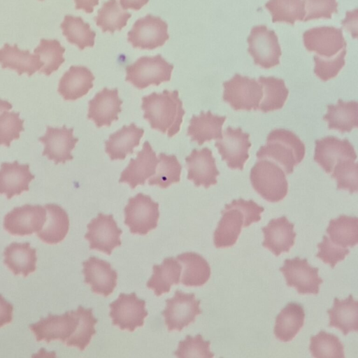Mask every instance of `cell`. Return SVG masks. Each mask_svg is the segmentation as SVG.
<instances>
[{"mask_svg":"<svg viewBox=\"0 0 358 358\" xmlns=\"http://www.w3.org/2000/svg\"><path fill=\"white\" fill-rule=\"evenodd\" d=\"M141 108L144 110L143 118L152 129L166 133L169 138L180 131L185 111L178 90H165L145 96L142 97Z\"/></svg>","mask_w":358,"mask_h":358,"instance_id":"cell-1","label":"cell"},{"mask_svg":"<svg viewBox=\"0 0 358 358\" xmlns=\"http://www.w3.org/2000/svg\"><path fill=\"white\" fill-rule=\"evenodd\" d=\"M264 208L252 200L243 199L233 200L226 204L221 211L222 217L214 232V245L217 248L233 246L241 232L242 227H248L261 220Z\"/></svg>","mask_w":358,"mask_h":358,"instance_id":"cell-2","label":"cell"},{"mask_svg":"<svg viewBox=\"0 0 358 358\" xmlns=\"http://www.w3.org/2000/svg\"><path fill=\"white\" fill-rule=\"evenodd\" d=\"M305 145L292 131L285 129L271 131L266 144L256 153L258 159H268L273 162L286 174L293 172L294 166L299 164L305 156Z\"/></svg>","mask_w":358,"mask_h":358,"instance_id":"cell-3","label":"cell"},{"mask_svg":"<svg viewBox=\"0 0 358 358\" xmlns=\"http://www.w3.org/2000/svg\"><path fill=\"white\" fill-rule=\"evenodd\" d=\"M250 179L254 189L266 201H282L288 192L285 173L275 163L259 159L250 170Z\"/></svg>","mask_w":358,"mask_h":358,"instance_id":"cell-4","label":"cell"},{"mask_svg":"<svg viewBox=\"0 0 358 358\" xmlns=\"http://www.w3.org/2000/svg\"><path fill=\"white\" fill-rule=\"evenodd\" d=\"M173 65L161 55L143 56L125 69V80L143 90L151 85H159L171 80Z\"/></svg>","mask_w":358,"mask_h":358,"instance_id":"cell-5","label":"cell"},{"mask_svg":"<svg viewBox=\"0 0 358 358\" xmlns=\"http://www.w3.org/2000/svg\"><path fill=\"white\" fill-rule=\"evenodd\" d=\"M223 100L235 110H257L263 96L262 87L255 78L235 74L223 83Z\"/></svg>","mask_w":358,"mask_h":358,"instance_id":"cell-6","label":"cell"},{"mask_svg":"<svg viewBox=\"0 0 358 358\" xmlns=\"http://www.w3.org/2000/svg\"><path fill=\"white\" fill-rule=\"evenodd\" d=\"M124 212V222L131 234L146 235L157 227L159 203L148 195L138 193L129 198Z\"/></svg>","mask_w":358,"mask_h":358,"instance_id":"cell-7","label":"cell"},{"mask_svg":"<svg viewBox=\"0 0 358 358\" xmlns=\"http://www.w3.org/2000/svg\"><path fill=\"white\" fill-rule=\"evenodd\" d=\"M247 41L248 51L255 65L268 69L280 64L281 48L273 30L268 29L266 25L255 26Z\"/></svg>","mask_w":358,"mask_h":358,"instance_id":"cell-8","label":"cell"},{"mask_svg":"<svg viewBox=\"0 0 358 358\" xmlns=\"http://www.w3.org/2000/svg\"><path fill=\"white\" fill-rule=\"evenodd\" d=\"M169 38L167 23L150 14L138 19L127 34V41L132 47L142 50L161 47Z\"/></svg>","mask_w":358,"mask_h":358,"instance_id":"cell-9","label":"cell"},{"mask_svg":"<svg viewBox=\"0 0 358 358\" xmlns=\"http://www.w3.org/2000/svg\"><path fill=\"white\" fill-rule=\"evenodd\" d=\"M166 306L162 314L169 331H180L184 327L195 321L202 313L200 300H196L194 293H185L179 289L174 296L166 300Z\"/></svg>","mask_w":358,"mask_h":358,"instance_id":"cell-10","label":"cell"},{"mask_svg":"<svg viewBox=\"0 0 358 358\" xmlns=\"http://www.w3.org/2000/svg\"><path fill=\"white\" fill-rule=\"evenodd\" d=\"M280 271L288 287H294L299 294H317L323 280L319 276L318 268L311 266L306 259L296 257L287 259Z\"/></svg>","mask_w":358,"mask_h":358,"instance_id":"cell-11","label":"cell"},{"mask_svg":"<svg viewBox=\"0 0 358 358\" xmlns=\"http://www.w3.org/2000/svg\"><path fill=\"white\" fill-rule=\"evenodd\" d=\"M46 209L40 205L15 207L3 219V228L13 236H29L42 229L47 220Z\"/></svg>","mask_w":358,"mask_h":358,"instance_id":"cell-12","label":"cell"},{"mask_svg":"<svg viewBox=\"0 0 358 358\" xmlns=\"http://www.w3.org/2000/svg\"><path fill=\"white\" fill-rule=\"evenodd\" d=\"M109 306L113 324L121 330L134 331L136 327H142L148 314L145 300L138 298L135 292L120 294Z\"/></svg>","mask_w":358,"mask_h":358,"instance_id":"cell-13","label":"cell"},{"mask_svg":"<svg viewBox=\"0 0 358 358\" xmlns=\"http://www.w3.org/2000/svg\"><path fill=\"white\" fill-rule=\"evenodd\" d=\"M85 238L90 242V249L111 255L113 250L121 245L122 231L117 227L113 215L99 213L87 226Z\"/></svg>","mask_w":358,"mask_h":358,"instance_id":"cell-14","label":"cell"},{"mask_svg":"<svg viewBox=\"0 0 358 358\" xmlns=\"http://www.w3.org/2000/svg\"><path fill=\"white\" fill-rule=\"evenodd\" d=\"M249 138L250 134L243 132L241 127L233 129L228 127L222 137L217 139L215 146L229 168L243 169L249 158L248 150L252 145Z\"/></svg>","mask_w":358,"mask_h":358,"instance_id":"cell-15","label":"cell"},{"mask_svg":"<svg viewBox=\"0 0 358 358\" xmlns=\"http://www.w3.org/2000/svg\"><path fill=\"white\" fill-rule=\"evenodd\" d=\"M78 323L77 313L71 310L60 315L49 314L47 317L30 324L29 329L37 341H45L48 343L59 340L66 343L76 331Z\"/></svg>","mask_w":358,"mask_h":358,"instance_id":"cell-16","label":"cell"},{"mask_svg":"<svg viewBox=\"0 0 358 358\" xmlns=\"http://www.w3.org/2000/svg\"><path fill=\"white\" fill-rule=\"evenodd\" d=\"M303 39L308 52L323 58L334 57L347 46L342 29L334 27L311 28L303 33Z\"/></svg>","mask_w":358,"mask_h":358,"instance_id":"cell-17","label":"cell"},{"mask_svg":"<svg viewBox=\"0 0 358 358\" xmlns=\"http://www.w3.org/2000/svg\"><path fill=\"white\" fill-rule=\"evenodd\" d=\"M38 141L44 145L42 155L58 164L73 159L71 151L78 138L73 136V128H67L65 125L62 127L47 126L45 135L39 137Z\"/></svg>","mask_w":358,"mask_h":358,"instance_id":"cell-18","label":"cell"},{"mask_svg":"<svg viewBox=\"0 0 358 358\" xmlns=\"http://www.w3.org/2000/svg\"><path fill=\"white\" fill-rule=\"evenodd\" d=\"M158 164L155 152L150 143L145 141L143 148L135 159L131 158L128 166L122 171L120 183H127L131 189L143 185L147 179L154 176Z\"/></svg>","mask_w":358,"mask_h":358,"instance_id":"cell-19","label":"cell"},{"mask_svg":"<svg viewBox=\"0 0 358 358\" xmlns=\"http://www.w3.org/2000/svg\"><path fill=\"white\" fill-rule=\"evenodd\" d=\"M187 169V179L192 180L196 187L201 185L208 188L217 184L220 172L215 164L212 151L208 148L194 149L185 157Z\"/></svg>","mask_w":358,"mask_h":358,"instance_id":"cell-20","label":"cell"},{"mask_svg":"<svg viewBox=\"0 0 358 358\" xmlns=\"http://www.w3.org/2000/svg\"><path fill=\"white\" fill-rule=\"evenodd\" d=\"M345 159H357L354 147L348 139L330 136L315 141L314 160L326 173H331L336 162Z\"/></svg>","mask_w":358,"mask_h":358,"instance_id":"cell-21","label":"cell"},{"mask_svg":"<svg viewBox=\"0 0 358 358\" xmlns=\"http://www.w3.org/2000/svg\"><path fill=\"white\" fill-rule=\"evenodd\" d=\"M122 104L117 88L104 87L89 101L87 118L93 120L98 128L110 127L113 121L118 120Z\"/></svg>","mask_w":358,"mask_h":358,"instance_id":"cell-22","label":"cell"},{"mask_svg":"<svg viewBox=\"0 0 358 358\" xmlns=\"http://www.w3.org/2000/svg\"><path fill=\"white\" fill-rule=\"evenodd\" d=\"M83 266L84 281L90 285L92 292L105 297L113 293L117 285V273L109 262L92 256Z\"/></svg>","mask_w":358,"mask_h":358,"instance_id":"cell-23","label":"cell"},{"mask_svg":"<svg viewBox=\"0 0 358 358\" xmlns=\"http://www.w3.org/2000/svg\"><path fill=\"white\" fill-rule=\"evenodd\" d=\"M34 178L28 164L3 162L0 166V194L6 195L8 199L20 195L29 191V183Z\"/></svg>","mask_w":358,"mask_h":358,"instance_id":"cell-24","label":"cell"},{"mask_svg":"<svg viewBox=\"0 0 358 358\" xmlns=\"http://www.w3.org/2000/svg\"><path fill=\"white\" fill-rule=\"evenodd\" d=\"M294 227L286 216L271 220L262 228L264 236L262 245L276 257L282 252H288L294 244L296 235Z\"/></svg>","mask_w":358,"mask_h":358,"instance_id":"cell-25","label":"cell"},{"mask_svg":"<svg viewBox=\"0 0 358 358\" xmlns=\"http://www.w3.org/2000/svg\"><path fill=\"white\" fill-rule=\"evenodd\" d=\"M94 76L84 66H71L60 78L57 92L66 101H76L93 87Z\"/></svg>","mask_w":358,"mask_h":358,"instance_id":"cell-26","label":"cell"},{"mask_svg":"<svg viewBox=\"0 0 358 358\" xmlns=\"http://www.w3.org/2000/svg\"><path fill=\"white\" fill-rule=\"evenodd\" d=\"M144 129L134 122L124 125L120 129L111 134L105 142V151L111 160H123L127 155L132 154L134 149L140 144Z\"/></svg>","mask_w":358,"mask_h":358,"instance_id":"cell-27","label":"cell"},{"mask_svg":"<svg viewBox=\"0 0 358 358\" xmlns=\"http://www.w3.org/2000/svg\"><path fill=\"white\" fill-rule=\"evenodd\" d=\"M0 64L2 69H10L17 73L31 76L43 66L39 56L29 50H20L16 44L5 43L0 49Z\"/></svg>","mask_w":358,"mask_h":358,"instance_id":"cell-28","label":"cell"},{"mask_svg":"<svg viewBox=\"0 0 358 358\" xmlns=\"http://www.w3.org/2000/svg\"><path fill=\"white\" fill-rule=\"evenodd\" d=\"M226 119V116L214 115L210 110L201 111L199 115L192 117L187 135L191 137V141H196L199 145L219 139L222 136V125Z\"/></svg>","mask_w":358,"mask_h":358,"instance_id":"cell-29","label":"cell"},{"mask_svg":"<svg viewBox=\"0 0 358 358\" xmlns=\"http://www.w3.org/2000/svg\"><path fill=\"white\" fill-rule=\"evenodd\" d=\"M4 264L14 275L27 277L36 269V249L28 242H13L3 252Z\"/></svg>","mask_w":358,"mask_h":358,"instance_id":"cell-30","label":"cell"},{"mask_svg":"<svg viewBox=\"0 0 358 358\" xmlns=\"http://www.w3.org/2000/svg\"><path fill=\"white\" fill-rule=\"evenodd\" d=\"M329 327H335L346 336L350 331H358V302L352 294L343 300L334 298V306L327 310Z\"/></svg>","mask_w":358,"mask_h":358,"instance_id":"cell-31","label":"cell"},{"mask_svg":"<svg viewBox=\"0 0 358 358\" xmlns=\"http://www.w3.org/2000/svg\"><path fill=\"white\" fill-rule=\"evenodd\" d=\"M305 312L303 306L297 303H289L275 318L274 335L282 342L292 341L302 328Z\"/></svg>","mask_w":358,"mask_h":358,"instance_id":"cell-32","label":"cell"},{"mask_svg":"<svg viewBox=\"0 0 358 358\" xmlns=\"http://www.w3.org/2000/svg\"><path fill=\"white\" fill-rule=\"evenodd\" d=\"M48 211V222L41 230L36 233L37 236L48 244H57L62 241L69 229V218L66 210L55 203L44 206Z\"/></svg>","mask_w":358,"mask_h":358,"instance_id":"cell-33","label":"cell"},{"mask_svg":"<svg viewBox=\"0 0 358 358\" xmlns=\"http://www.w3.org/2000/svg\"><path fill=\"white\" fill-rule=\"evenodd\" d=\"M324 120L328 122L329 129L341 133L350 132L358 127V103L355 101L345 102L338 99L336 105L327 106Z\"/></svg>","mask_w":358,"mask_h":358,"instance_id":"cell-34","label":"cell"},{"mask_svg":"<svg viewBox=\"0 0 358 358\" xmlns=\"http://www.w3.org/2000/svg\"><path fill=\"white\" fill-rule=\"evenodd\" d=\"M181 269L176 259L165 258L160 265L153 266V273L147 282V287L152 289L156 296L169 292L173 285L180 283Z\"/></svg>","mask_w":358,"mask_h":358,"instance_id":"cell-35","label":"cell"},{"mask_svg":"<svg viewBox=\"0 0 358 358\" xmlns=\"http://www.w3.org/2000/svg\"><path fill=\"white\" fill-rule=\"evenodd\" d=\"M177 260L183 265L181 283L187 287H200L210 278V267L199 254L187 252L179 255Z\"/></svg>","mask_w":358,"mask_h":358,"instance_id":"cell-36","label":"cell"},{"mask_svg":"<svg viewBox=\"0 0 358 358\" xmlns=\"http://www.w3.org/2000/svg\"><path fill=\"white\" fill-rule=\"evenodd\" d=\"M330 241L340 247H354L358 243V218L341 215L330 220L327 229Z\"/></svg>","mask_w":358,"mask_h":358,"instance_id":"cell-37","label":"cell"},{"mask_svg":"<svg viewBox=\"0 0 358 358\" xmlns=\"http://www.w3.org/2000/svg\"><path fill=\"white\" fill-rule=\"evenodd\" d=\"M60 27L66 41L76 45L80 50L86 47H94L96 32L91 29L89 23L81 17L65 15Z\"/></svg>","mask_w":358,"mask_h":358,"instance_id":"cell-38","label":"cell"},{"mask_svg":"<svg viewBox=\"0 0 358 358\" xmlns=\"http://www.w3.org/2000/svg\"><path fill=\"white\" fill-rule=\"evenodd\" d=\"M258 82L264 89V95L259 103V110L267 113L282 108L289 94L284 80L273 76H260Z\"/></svg>","mask_w":358,"mask_h":358,"instance_id":"cell-39","label":"cell"},{"mask_svg":"<svg viewBox=\"0 0 358 358\" xmlns=\"http://www.w3.org/2000/svg\"><path fill=\"white\" fill-rule=\"evenodd\" d=\"M131 17L129 13L120 8L117 0H108L98 10L94 20L102 32L113 34L115 31H121Z\"/></svg>","mask_w":358,"mask_h":358,"instance_id":"cell-40","label":"cell"},{"mask_svg":"<svg viewBox=\"0 0 358 358\" xmlns=\"http://www.w3.org/2000/svg\"><path fill=\"white\" fill-rule=\"evenodd\" d=\"M265 8L270 12L273 23L294 25L296 21H303L306 15L305 0H268Z\"/></svg>","mask_w":358,"mask_h":358,"instance_id":"cell-41","label":"cell"},{"mask_svg":"<svg viewBox=\"0 0 358 358\" xmlns=\"http://www.w3.org/2000/svg\"><path fill=\"white\" fill-rule=\"evenodd\" d=\"M181 171L182 166L176 155L160 153L155 173L148 180V185L167 188L180 182Z\"/></svg>","mask_w":358,"mask_h":358,"instance_id":"cell-42","label":"cell"},{"mask_svg":"<svg viewBox=\"0 0 358 358\" xmlns=\"http://www.w3.org/2000/svg\"><path fill=\"white\" fill-rule=\"evenodd\" d=\"M65 48L56 39H45L40 41L39 45L34 49V52L38 55L43 63L39 72L47 76L57 71L64 62L63 55Z\"/></svg>","mask_w":358,"mask_h":358,"instance_id":"cell-43","label":"cell"},{"mask_svg":"<svg viewBox=\"0 0 358 358\" xmlns=\"http://www.w3.org/2000/svg\"><path fill=\"white\" fill-rule=\"evenodd\" d=\"M78 323L72 336L66 341L69 347H76L83 351L89 345L91 338L96 333L94 328L97 320L94 317L92 308H85L79 306L76 310Z\"/></svg>","mask_w":358,"mask_h":358,"instance_id":"cell-44","label":"cell"},{"mask_svg":"<svg viewBox=\"0 0 358 358\" xmlns=\"http://www.w3.org/2000/svg\"><path fill=\"white\" fill-rule=\"evenodd\" d=\"M309 350L315 358H344V345L336 335L323 330L310 338Z\"/></svg>","mask_w":358,"mask_h":358,"instance_id":"cell-45","label":"cell"},{"mask_svg":"<svg viewBox=\"0 0 358 358\" xmlns=\"http://www.w3.org/2000/svg\"><path fill=\"white\" fill-rule=\"evenodd\" d=\"M352 159L338 160L334 165L331 178L337 182V189L356 193L358 190V165Z\"/></svg>","mask_w":358,"mask_h":358,"instance_id":"cell-46","label":"cell"},{"mask_svg":"<svg viewBox=\"0 0 358 358\" xmlns=\"http://www.w3.org/2000/svg\"><path fill=\"white\" fill-rule=\"evenodd\" d=\"M210 342L203 340L201 334H197L194 337L187 335L185 340L179 342L175 355L180 358H211L214 357V354L210 350Z\"/></svg>","mask_w":358,"mask_h":358,"instance_id":"cell-47","label":"cell"},{"mask_svg":"<svg viewBox=\"0 0 358 358\" xmlns=\"http://www.w3.org/2000/svg\"><path fill=\"white\" fill-rule=\"evenodd\" d=\"M24 120L20 113L3 111L0 115V145L9 148L13 141L20 138L24 131Z\"/></svg>","mask_w":358,"mask_h":358,"instance_id":"cell-48","label":"cell"},{"mask_svg":"<svg viewBox=\"0 0 358 358\" xmlns=\"http://www.w3.org/2000/svg\"><path fill=\"white\" fill-rule=\"evenodd\" d=\"M346 48H343L336 56L323 58L314 56L315 74L322 80L327 81L336 77L345 65Z\"/></svg>","mask_w":358,"mask_h":358,"instance_id":"cell-49","label":"cell"},{"mask_svg":"<svg viewBox=\"0 0 358 358\" xmlns=\"http://www.w3.org/2000/svg\"><path fill=\"white\" fill-rule=\"evenodd\" d=\"M306 15L304 22L317 19H331L334 13H338L336 0H305Z\"/></svg>","mask_w":358,"mask_h":358,"instance_id":"cell-50","label":"cell"},{"mask_svg":"<svg viewBox=\"0 0 358 358\" xmlns=\"http://www.w3.org/2000/svg\"><path fill=\"white\" fill-rule=\"evenodd\" d=\"M319 252L316 257L334 268L336 264L343 261L350 253V250L334 244L327 236H323L322 241L317 245Z\"/></svg>","mask_w":358,"mask_h":358,"instance_id":"cell-51","label":"cell"},{"mask_svg":"<svg viewBox=\"0 0 358 358\" xmlns=\"http://www.w3.org/2000/svg\"><path fill=\"white\" fill-rule=\"evenodd\" d=\"M13 306L0 294V328L13 320Z\"/></svg>","mask_w":358,"mask_h":358,"instance_id":"cell-52","label":"cell"},{"mask_svg":"<svg viewBox=\"0 0 358 358\" xmlns=\"http://www.w3.org/2000/svg\"><path fill=\"white\" fill-rule=\"evenodd\" d=\"M99 0H74L75 8L83 10L86 13H91L94 11L96 6L99 5Z\"/></svg>","mask_w":358,"mask_h":358,"instance_id":"cell-53","label":"cell"},{"mask_svg":"<svg viewBox=\"0 0 358 358\" xmlns=\"http://www.w3.org/2000/svg\"><path fill=\"white\" fill-rule=\"evenodd\" d=\"M149 0H120L121 7L123 10L132 9L140 10L148 3Z\"/></svg>","mask_w":358,"mask_h":358,"instance_id":"cell-54","label":"cell"},{"mask_svg":"<svg viewBox=\"0 0 358 358\" xmlns=\"http://www.w3.org/2000/svg\"><path fill=\"white\" fill-rule=\"evenodd\" d=\"M12 108L13 106L9 101L0 99V115L2 112L9 110Z\"/></svg>","mask_w":358,"mask_h":358,"instance_id":"cell-55","label":"cell"},{"mask_svg":"<svg viewBox=\"0 0 358 358\" xmlns=\"http://www.w3.org/2000/svg\"><path fill=\"white\" fill-rule=\"evenodd\" d=\"M39 1H43V0H39Z\"/></svg>","mask_w":358,"mask_h":358,"instance_id":"cell-56","label":"cell"}]
</instances>
